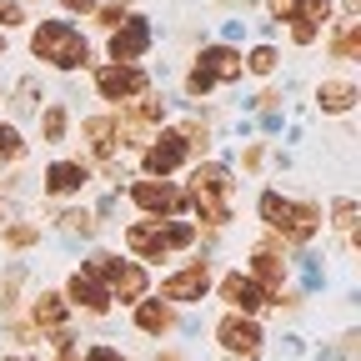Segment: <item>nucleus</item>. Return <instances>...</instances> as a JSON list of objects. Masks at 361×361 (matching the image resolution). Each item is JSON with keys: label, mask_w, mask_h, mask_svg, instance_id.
Segmentation results:
<instances>
[{"label": "nucleus", "mask_w": 361, "mask_h": 361, "mask_svg": "<svg viewBox=\"0 0 361 361\" xmlns=\"http://www.w3.org/2000/svg\"><path fill=\"white\" fill-rule=\"evenodd\" d=\"M186 206L206 221V226H226L236 216V176L226 166H196L191 171V191Z\"/></svg>", "instance_id": "nucleus-1"}, {"label": "nucleus", "mask_w": 361, "mask_h": 361, "mask_svg": "<svg viewBox=\"0 0 361 361\" xmlns=\"http://www.w3.org/2000/svg\"><path fill=\"white\" fill-rule=\"evenodd\" d=\"M261 221H266V231H276L281 241H296V246L311 241L326 226L316 201H296V196H281V191H261Z\"/></svg>", "instance_id": "nucleus-2"}, {"label": "nucleus", "mask_w": 361, "mask_h": 361, "mask_svg": "<svg viewBox=\"0 0 361 361\" xmlns=\"http://www.w3.org/2000/svg\"><path fill=\"white\" fill-rule=\"evenodd\" d=\"M30 56L56 71H80V66H90V45L71 20H40L30 30Z\"/></svg>", "instance_id": "nucleus-3"}, {"label": "nucleus", "mask_w": 361, "mask_h": 361, "mask_svg": "<svg viewBox=\"0 0 361 361\" xmlns=\"http://www.w3.org/2000/svg\"><path fill=\"white\" fill-rule=\"evenodd\" d=\"M196 241V226L191 221H135L126 226V251L135 261H166L171 251H186Z\"/></svg>", "instance_id": "nucleus-4"}, {"label": "nucleus", "mask_w": 361, "mask_h": 361, "mask_svg": "<svg viewBox=\"0 0 361 361\" xmlns=\"http://www.w3.org/2000/svg\"><path fill=\"white\" fill-rule=\"evenodd\" d=\"M261 341H266V331H261L256 316L226 311L221 322H216V346L231 356V361H256V356H261Z\"/></svg>", "instance_id": "nucleus-5"}, {"label": "nucleus", "mask_w": 361, "mask_h": 361, "mask_svg": "<svg viewBox=\"0 0 361 361\" xmlns=\"http://www.w3.org/2000/svg\"><path fill=\"white\" fill-rule=\"evenodd\" d=\"M96 96L111 101V106H130V101L151 96V75L141 66H101L96 71Z\"/></svg>", "instance_id": "nucleus-6"}, {"label": "nucleus", "mask_w": 361, "mask_h": 361, "mask_svg": "<svg viewBox=\"0 0 361 361\" xmlns=\"http://www.w3.org/2000/svg\"><path fill=\"white\" fill-rule=\"evenodd\" d=\"M130 201L141 206L151 221H176L180 211H186V191L176 186V180H130Z\"/></svg>", "instance_id": "nucleus-7"}, {"label": "nucleus", "mask_w": 361, "mask_h": 361, "mask_svg": "<svg viewBox=\"0 0 361 361\" xmlns=\"http://www.w3.org/2000/svg\"><path fill=\"white\" fill-rule=\"evenodd\" d=\"M206 291H211V261L206 256L191 261V266H180V271H171V276L161 281V301H171V306H191Z\"/></svg>", "instance_id": "nucleus-8"}, {"label": "nucleus", "mask_w": 361, "mask_h": 361, "mask_svg": "<svg viewBox=\"0 0 361 361\" xmlns=\"http://www.w3.org/2000/svg\"><path fill=\"white\" fill-rule=\"evenodd\" d=\"M186 146H180V135L176 130H161V135H151V141L141 146V171L151 176V180H166L171 171H180L186 166Z\"/></svg>", "instance_id": "nucleus-9"}, {"label": "nucleus", "mask_w": 361, "mask_h": 361, "mask_svg": "<svg viewBox=\"0 0 361 361\" xmlns=\"http://www.w3.org/2000/svg\"><path fill=\"white\" fill-rule=\"evenodd\" d=\"M151 51V20L146 16H126L111 30V66H135Z\"/></svg>", "instance_id": "nucleus-10"}, {"label": "nucleus", "mask_w": 361, "mask_h": 361, "mask_svg": "<svg viewBox=\"0 0 361 361\" xmlns=\"http://www.w3.org/2000/svg\"><path fill=\"white\" fill-rule=\"evenodd\" d=\"M246 276L266 291V296H281V286H286V256H281V246L276 241H261L256 251H251V271Z\"/></svg>", "instance_id": "nucleus-11"}, {"label": "nucleus", "mask_w": 361, "mask_h": 361, "mask_svg": "<svg viewBox=\"0 0 361 361\" xmlns=\"http://www.w3.org/2000/svg\"><path fill=\"white\" fill-rule=\"evenodd\" d=\"M106 296L121 301V306H135L141 296H151V271L141 261H116L111 281H106Z\"/></svg>", "instance_id": "nucleus-12"}, {"label": "nucleus", "mask_w": 361, "mask_h": 361, "mask_svg": "<svg viewBox=\"0 0 361 361\" xmlns=\"http://www.w3.org/2000/svg\"><path fill=\"white\" fill-rule=\"evenodd\" d=\"M61 296H66V306H71V311H85V316H106V311H111L106 286H101L96 276H85V271H71Z\"/></svg>", "instance_id": "nucleus-13"}, {"label": "nucleus", "mask_w": 361, "mask_h": 361, "mask_svg": "<svg viewBox=\"0 0 361 361\" xmlns=\"http://www.w3.org/2000/svg\"><path fill=\"white\" fill-rule=\"evenodd\" d=\"M85 186H90V166L85 161H51V166H45V180H40V191L56 196V201L80 196Z\"/></svg>", "instance_id": "nucleus-14"}, {"label": "nucleus", "mask_w": 361, "mask_h": 361, "mask_svg": "<svg viewBox=\"0 0 361 361\" xmlns=\"http://www.w3.org/2000/svg\"><path fill=\"white\" fill-rule=\"evenodd\" d=\"M221 301L231 306L236 316H256V311H261L271 296H266V291H261V286L246 276V271H226V276H221Z\"/></svg>", "instance_id": "nucleus-15"}, {"label": "nucleus", "mask_w": 361, "mask_h": 361, "mask_svg": "<svg viewBox=\"0 0 361 361\" xmlns=\"http://www.w3.org/2000/svg\"><path fill=\"white\" fill-rule=\"evenodd\" d=\"M130 316H135V331H146V336H171L176 331V306L161 301V296H141L130 306Z\"/></svg>", "instance_id": "nucleus-16"}, {"label": "nucleus", "mask_w": 361, "mask_h": 361, "mask_svg": "<svg viewBox=\"0 0 361 361\" xmlns=\"http://www.w3.org/2000/svg\"><path fill=\"white\" fill-rule=\"evenodd\" d=\"M66 322H71V306H66L61 291H40L30 301V326L35 331H66Z\"/></svg>", "instance_id": "nucleus-17"}, {"label": "nucleus", "mask_w": 361, "mask_h": 361, "mask_svg": "<svg viewBox=\"0 0 361 361\" xmlns=\"http://www.w3.org/2000/svg\"><path fill=\"white\" fill-rule=\"evenodd\" d=\"M196 66L211 75V80H241V51H236V45H206V51L196 56Z\"/></svg>", "instance_id": "nucleus-18"}, {"label": "nucleus", "mask_w": 361, "mask_h": 361, "mask_svg": "<svg viewBox=\"0 0 361 361\" xmlns=\"http://www.w3.org/2000/svg\"><path fill=\"white\" fill-rule=\"evenodd\" d=\"M356 96H361V90L351 80H341V75H326L322 85H316V106H322V116H346L356 106Z\"/></svg>", "instance_id": "nucleus-19"}, {"label": "nucleus", "mask_w": 361, "mask_h": 361, "mask_svg": "<svg viewBox=\"0 0 361 361\" xmlns=\"http://www.w3.org/2000/svg\"><path fill=\"white\" fill-rule=\"evenodd\" d=\"M80 135H85L90 156H101V161H111V156L121 151V141H116V116H90V121L80 126Z\"/></svg>", "instance_id": "nucleus-20"}, {"label": "nucleus", "mask_w": 361, "mask_h": 361, "mask_svg": "<svg viewBox=\"0 0 361 361\" xmlns=\"http://www.w3.org/2000/svg\"><path fill=\"white\" fill-rule=\"evenodd\" d=\"M331 61H361V20H331Z\"/></svg>", "instance_id": "nucleus-21"}, {"label": "nucleus", "mask_w": 361, "mask_h": 361, "mask_svg": "<svg viewBox=\"0 0 361 361\" xmlns=\"http://www.w3.org/2000/svg\"><path fill=\"white\" fill-rule=\"evenodd\" d=\"M66 130H71V111H66V101H51V106L40 111V141L45 146H61Z\"/></svg>", "instance_id": "nucleus-22"}, {"label": "nucleus", "mask_w": 361, "mask_h": 361, "mask_svg": "<svg viewBox=\"0 0 361 361\" xmlns=\"http://www.w3.org/2000/svg\"><path fill=\"white\" fill-rule=\"evenodd\" d=\"M40 241V226L35 221H11V226H0V246H11V251H30Z\"/></svg>", "instance_id": "nucleus-23"}, {"label": "nucleus", "mask_w": 361, "mask_h": 361, "mask_svg": "<svg viewBox=\"0 0 361 361\" xmlns=\"http://www.w3.org/2000/svg\"><path fill=\"white\" fill-rule=\"evenodd\" d=\"M20 286H25V266H6L0 271V311H16L20 306Z\"/></svg>", "instance_id": "nucleus-24"}, {"label": "nucleus", "mask_w": 361, "mask_h": 361, "mask_svg": "<svg viewBox=\"0 0 361 361\" xmlns=\"http://www.w3.org/2000/svg\"><path fill=\"white\" fill-rule=\"evenodd\" d=\"M0 161H6V166L25 161V135H20V126H11V121H0Z\"/></svg>", "instance_id": "nucleus-25"}, {"label": "nucleus", "mask_w": 361, "mask_h": 361, "mask_svg": "<svg viewBox=\"0 0 361 361\" xmlns=\"http://www.w3.org/2000/svg\"><path fill=\"white\" fill-rule=\"evenodd\" d=\"M331 226H336V231L356 246V201L351 196H341V201H331Z\"/></svg>", "instance_id": "nucleus-26"}, {"label": "nucleus", "mask_w": 361, "mask_h": 361, "mask_svg": "<svg viewBox=\"0 0 361 361\" xmlns=\"http://www.w3.org/2000/svg\"><path fill=\"white\" fill-rule=\"evenodd\" d=\"M116 261H121V256H111V251H90V261H85L80 271H85V276H96V281L106 286V281H111V271H116Z\"/></svg>", "instance_id": "nucleus-27"}, {"label": "nucleus", "mask_w": 361, "mask_h": 361, "mask_svg": "<svg viewBox=\"0 0 361 361\" xmlns=\"http://www.w3.org/2000/svg\"><path fill=\"white\" fill-rule=\"evenodd\" d=\"M276 61H281V56H276V45H256V51H251L241 66L256 71V75H271V71H276Z\"/></svg>", "instance_id": "nucleus-28"}, {"label": "nucleus", "mask_w": 361, "mask_h": 361, "mask_svg": "<svg viewBox=\"0 0 361 361\" xmlns=\"http://www.w3.org/2000/svg\"><path fill=\"white\" fill-rule=\"evenodd\" d=\"M301 20L316 25V30H326L331 25V0H301Z\"/></svg>", "instance_id": "nucleus-29"}, {"label": "nucleus", "mask_w": 361, "mask_h": 361, "mask_svg": "<svg viewBox=\"0 0 361 361\" xmlns=\"http://www.w3.org/2000/svg\"><path fill=\"white\" fill-rule=\"evenodd\" d=\"M266 16L276 25H291V20H301V0H266Z\"/></svg>", "instance_id": "nucleus-30"}, {"label": "nucleus", "mask_w": 361, "mask_h": 361, "mask_svg": "<svg viewBox=\"0 0 361 361\" xmlns=\"http://www.w3.org/2000/svg\"><path fill=\"white\" fill-rule=\"evenodd\" d=\"M40 101H45V96H40V85L25 75V80L16 85V111H40Z\"/></svg>", "instance_id": "nucleus-31"}, {"label": "nucleus", "mask_w": 361, "mask_h": 361, "mask_svg": "<svg viewBox=\"0 0 361 361\" xmlns=\"http://www.w3.org/2000/svg\"><path fill=\"white\" fill-rule=\"evenodd\" d=\"M61 221H66L71 236H96V216H90V211H66Z\"/></svg>", "instance_id": "nucleus-32"}, {"label": "nucleus", "mask_w": 361, "mask_h": 361, "mask_svg": "<svg viewBox=\"0 0 361 361\" xmlns=\"http://www.w3.org/2000/svg\"><path fill=\"white\" fill-rule=\"evenodd\" d=\"M90 16H96V20H101V25H106V30H116V25H121V20H126V16H130V11H126V6H121V0H111V6H96V11H90Z\"/></svg>", "instance_id": "nucleus-33"}, {"label": "nucleus", "mask_w": 361, "mask_h": 361, "mask_svg": "<svg viewBox=\"0 0 361 361\" xmlns=\"http://www.w3.org/2000/svg\"><path fill=\"white\" fill-rule=\"evenodd\" d=\"M211 85H216V80H211V75H206L201 66H191V71H186V96H196V101H201Z\"/></svg>", "instance_id": "nucleus-34"}, {"label": "nucleus", "mask_w": 361, "mask_h": 361, "mask_svg": "<svg viewBox=\"0 0 361 361\" xmlns=\"http://www.w3.org/2000/svg\"><path fill=\"white\" fill-rule=\"evenodd\" d=\"M80 361H130V356H121V351H116V346H111V341H90V346H85V356H80Z\"/></svg>", "instance_id": "nucleus-35"}, {"label": "nucleus", "mask_w": 361, "mask_h": 361, "mask_svg": "<svg viewBox=\"0 0 361 361\" xmlns=\"http://www.w3.org/2000/svg\"><path fill=\"white\" fill-rule=\"evenodd\" d=\"M25 20V6L20 0H0V30H16Z\"/></svg>", "instance_id": "nucleus-36"}, {"label": "nucleus", "mask_w": 361, "mask_h": 361, "mask_svg": "<svg viewBox=\"0 0 361 361\" xmlns=\"http://www.w3.org/2000/svg\"><path fill=\"white\" fill-rule=\"evenodd\" d=\"M316 35H322L316 25H306V20H291V40H296V45H311Z\"/></svg>", "instance_id": "nucleus-37"}, {"label": "nucleus", "mask_w": 361, "mask_h": 361, "mask_svg": "<svg viewBox=\"0 0 361 361\" xmlns=\"http://www.w3.org/2000/svg\"><path fill=\"white\" fill-rule=\"evenodd\" d=\"M261 156H266V146H261V141H251V146L241 151V166H246V171H256V166H261Z\"/></svg>", "instance_id": "nucleus-38"}, {"label": "nucleus", "mask_w": 361, "mask_h": 361, "mask_svg": "<svg viewBox=\"0 0 361 361\" xmlns=\"http://www.w3.org/2000/svg\"><path fill=\"white\" fill-rule=\"evenodd\" d=\"M61 6H66V11H80V16H90V11H96V0H61Z\"/></svg>", "instance_id": "nucleus-39"}, {"label": "nucleus", "mask_w": 361, "mask_h": 361, "mask_svg": "<svg viewBox=\"0 0 361 361\" xmlns=\"http://www.w3.org/2000/svg\"><path fill=\"white\" fill-rule=\"evenodd\" d=\"M156 361H186L180 351H156Z\"/></svg>", "instance_id": "nucleus-40"}, {"label": "nucleus", "mask_w": 361, "mask_h": 361, "mask_svg": "<svg viewBox=\"0 0 361 361\" xmlns=\"http://www.w3.org/2000/svg\"><path fill=\"white\" fill-rule=\"evenodd\" d=\"M6 361H35V356H6Z\"/></svg>", "instance_id": "nucleus-41"}, {"label": "nucleus", "mask_w": 361, "mask_h": 361, "mask_svg": "<svg viewBox=\"0 0 361 361\" xmlns=\"http://www.w3.org/2000/svg\"><path fill=\"white\" fill-rule=\"evenodd\" d=\"M0 56H6V35H0Z\"/></svg>", "instance_id": "nucleus-42"}, {"label": "nucleus", "mask_w": 361, "mask_h": 361, "mask_svg": "<svg viewBox=\"0 0 361 361\" xmlns=\"http://www.w3.org/2000/svg\"><path fill=\"white\" fill-rule=\"evenodd\" d=\"M226 361H231V356H226Z\"/></svg>", "instance_id": "nucleus-43"}]
</instances>
